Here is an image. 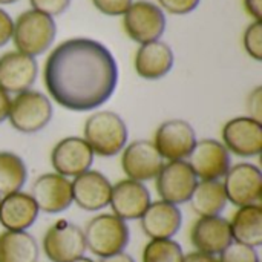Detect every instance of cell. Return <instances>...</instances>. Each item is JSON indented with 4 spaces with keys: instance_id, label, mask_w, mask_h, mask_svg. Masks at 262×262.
<instances>
[{
    "instance_id": "cell-28",
    "label": "cell",
    "mask_w": 262,
    "mask_h": 262,
    "mask_svg": "<svg viewBox=\"0 0 262 262\" xmlns=\"http://www.w3.org/2000/svg\"><path fill=\"white\" fill-rule=\"evenodd\" d=\"M218 262H261L256 249L232 241L220 255Z\"/></svg>"
},
{
    "instance_id": "cell-8",
    "label": "cell",
    "mask_w": 262,
    "mask_h": 262,
    "mask_svg": "<svg viewBox=\"0 0 262 262\" xmlns=\"http://www.w3.org/2000/svg\"><path fill=\"white\" fill-rule=\"evenodd\" d=\"M224 192L227 203L236 207L259 204L262 196V173L252 163H238L224 177Z\"/></svg>"
},
{
    "instance_id": "cell-22",
    "label": "cell",
    "mask_w": 262,
    "mask_h": 262,
    "mask_svg": "<svg viewBox=\"0 0 262 262\" xmlns=\"http://www.w3.org/2000/svg\"><path fill=\"white\" fill-rule=\"evenodd\" d=\"M135 71L146 80H158L169 74L173 66V52L164 41L144 43L135 54Z\"/></svg>"
},
{
    "instance_id": "cell-11",
    "label": "cell",
    "mask_w": 262,
    "mask_h": 262,
    "mask_svg": "<svg viewBox=\"0 0 262 262\" xmlns=\"http://www.w3.org/2000/svg\"><path fill=\"white\" fill-rule=\"evenodd\" d=\"M196 144V134L184 120H169L160 124L154 135V146L163 160H186Z\"/></svg>"
},
{
    "instance_id": "cell-41",
    "label": "cell",
    "mask_w": 262,
    "mask_h": 262,
    "mask_svg": "<svg viewBox=\"0 0 262 262\" xmlns=\"http://www.w3.org/2000/svg\"><path fill=\"white\" fill-rule=\"evenodd\" d=\"M0 200H2V198H0Z\"/></svg>"
},
{
    "instance_id": "cell-32",
    "label": "cell",
    "mask_w": 262,
    "mask_h": 262,
    "mask_svg": "<svg viewBox=\"0 0 262 262\" xmlns=\"http://www.w3.org/2000/svg\"><path fill=\"white\" fill-rule=\"evenodd\" d=\"M160 5L170 14L184 15L192 12L201 0H158Z\"/></svg>"
},
{
    "instance_id": "cell-33",
    "label": "cell",
    "mask_w": 262,
    "mask_h": 262,
    "mask_svg": "<svg viewBox=\"0 0 262 262\" xmlns=\"http://www.w3.org/2000/svg\"><path fill=\"white\" fill-rule=\"evenodd\" d=\"M247 109H249V117L262 123V88L256 86L249 98H247Z\"/></svg>"
},
{
    "instance_id": "cell-14",
    "label": "cell",
    "mask_w": 262,
    "mask_h": 262,
    "mask_svg": "<svg viewBox=\"0 0 262 262\" xmlns=\"http://www.w3.org/2000/svg\"><path fill=\"white\" fill-rule=\"evenodd\" d=\"M163 166L164 160L158 154L152 141L138 140L123 149L121 167L129 180L140 183L154 180L157 178Z\"/></svg>"
},
{
    "instance_id": "cell-26",
    "label": "cell",
    "mask_w": 262,
    "mask_h": 262,
    "mask_svg": "<svg viewBox=\"0 0 262 262\" xmlns=\"http://www.w3.org/2000/svg\"><path fill=\"white\" fill-rule=\"evenodd\" d=\"M26 178L25 161L14 152H0V198L20 192Z\"/></svg>"
},
{
    "instance_id": "cell-24",
    "label": "cell",
    "mask_w": 262,
    "mask_h": 262,
    "mask_svg": "<svg viewBox=\"0 0 262 262\" xmlns=\"http://www.w3.org/2000/svg\"><path fill=\"white\" fill-rule=\"evenodd\" d=\"M192 210L200 216H220L227 206V196L221 181H198L190 198Z\"/></svg>"
},
{
    "instance_id": "cell-12",
    "label": "cell",
    "mask_w": 262,
    "mask_h": 262,
    "mask_svg": "<svg viewBox=\"0 0 262 262\" xmlns=\"http://www.w3.org/2000/svg\"><path fill=\"white\" fill-rule=\"evenodd\" d=\"M94 152L91 146L80 137H68L60 140L51 152V164L55 173L75 178L91 169Z\"/></svg>"
},
{
    "instance_id": "cell-19",
    "label": "cell",
    "mask_w": 262,
    "mask_h": 262,
    "mask_svg": "<svg viewBox=\"0 0 262 262\" xmlns=\"http://www.w3.org/2000/svg\"><path fill=\"white\" fill-rule=\"evenodd\" d=\"M229 220L223 216L198 218L190 229V243L196 252L218 256L232 243Z\"/></svg>"
},
{
    "instance_id": "cell-21",
    "label": "cell",
    "mask_w": 262,
    "mask_h": 262,
    "mask_svg": "<svg viewBox=\"0 0 262 262\" xmlns=\"http://www.w3.org/2000/svg\"><path fill=\"white\" fill-rule=\"evenodd\" d=\"M38 213L32 196L21 190L0 200V224L5 230L26 232L37 221Z\"/></svg>"
},
{
    "instance_id": "cell-4",
    "label": "cell",
    "mask_w": 262,
    "mask_h": 262,
    "mask_svg": "<svg viewBox=\"0 0 262 262\" xmlns=\"http://www.w3.org/2000/svg\"><path fill=\"white\" fill-rule=\"evenodd\" d=\"M57 26L52 17L29 9L21 12L14 21L12 40L18 52L35 57L52 45Z\"/></svg>"
},
{
    "instance_id": "cell-25",
    "label": "cell",
    "mask_w": 262,
    "mask_h": 262,
    "mask_svg": "<svg viewBox=\"0 0 262 262\" xmlns=\"http://www.w3.org/2000/svg\"><path fill=\"white\" fill-rule=\"evenodd\" d=\"M40 255L35 238L28 232L0 233V262H37Z\"/></svg>"
},
{
    "instance_id": "cell-13",
    "label": "cell",
    "mask_w": 262,
    "mask_h": 262,
    "mask_svg": "<svg viewBox=\"0 0 262 262\" xmlns=\"http://www.w3.org/2000/svg\"><path fill=\"white\" fill-rule=\"evenodd\" d=\"M223 144L238 157H258L262 150V124L250 117L229 120L223 127Z\"/></svg>"
},
{
    "instance_id": "cell-35",
    "label": "cell",
    "mask_w": 262,
    "mask_h": 262,
    "mask_svg": "<svg viewBox=\"0 0 262 262\" xmlns=\"http://www.w3.org/2000/svg\"><path fill=\"white\" fill-rule=\"evenodd\" d=\"M247 12L255 17L256 21H261L262 18V0H244Z\"/></svg>"
},
{
    "instance_id": "cell-37",
    "label": "cell",
    "mask_w": 262,
    "mask_h": 262,
    "mask_svg": "<svg viewBox=\"0 0 262 262\" xmlns=\"http://www.w3.org/2000/svg\"><path fill=\"white\" fill-rule=\"evenodd\" d=\"M9 104H11L9 94H8V92H5V91L0 88V123H3L5 120H8Z\"/></svg>"
},
{
    "instance_id": "cell-10",
    "label": "cell",
    "mask_w": 262,
    "mask_h": 262,
    "mask_svg": "<svg viewBox=\"0 0 262 262\" xmlns=\"http://www.w3.org/2000/svg\"><path fill=\"white\" fill-rule=\"evenodd\" d=\"M157 192L166 203L180 206L189 201L198 178L186 160L169 161L157 175Z\"/></svg>"
},
{
    "instance_id": "cell-29",
    "label": "cell",
    "mask_w": 262,
    "mask_h": 262,
    "mask_svg": "<svg viewBox=\"0 0 262 262\" xmlns=\"http://www.w3.org/2000/svg\"><path fill=\"white\" fill-rule=\"evenodd\" d=\"M244 48L247 54L256 61L262 60V23L253 21L244 32Z\"/></svg>"
},
{
    "instance_id": "cell-38",
    "label": "cell",
    "mask_w": 262,
    "mask_h": 262,
    "mask_svg": "<svg viewBox=\"0 0 262 262\" xmlns=\"http://www.w3.org/2000/svg\"><path fill=\"white\" fill-rule=\"evenodd\" d=\"M98 262H137L129 253L126 252H120V253H115V255H111V256H104V258H100Z\"/></svg>"
},
{
    "instance_id": "cell-5",
    "label": "cell",
    "mask_w": 262,
    "mask_h": 262,
    "mask_svg": "<svg viewBox=\"0 0 262 262\" xmlns=\"http://www.w3.org/2000/svg\"><path fill=\"white\" fill-rule=\"evenodd\" d=\"M51 100L38 91H23L11 100L8 120L21 134H35L45 129L52 120Z\"/></svg>"
},
{
    "instance_id": "cell-34",
    "label": "cell",
    "mask_w": 262,
    "mask_h": 262,
    "mask_svg": "<svg viewBox=\"0 0 262 262\" xmlns=\"http://www.w3.org/2000/svg\"><path fill=\"white\" fill-rule=\"evenodd\" d=\"M12 29H14V21L11 15L0 8V46L6 45L12 38Z\"/></svg>"
},
{
    "instance_id": "cell-27",
    "label": "cell",
    "mask_w": 262,
    "mask_h": 262,
    "mask_svg": "<svg viewBox=\"0 0 262 262\" xmlns=\"http://www.w3.org/2000/svg\"><path fill=\"white\" fill-rule=\"evenodd\" d=\"M183 258V249L173 239H150L141 255L143 262H181Z\"/></svg>"
},
{
    "instance_id": "cell-15",
    "label": "cell",
    "mask_w": 262,
    "mask_h": 262,
    "mask_svg": "<svg viewBox=\"0 0 262 262\" xmlns=\"http://www.w3.org/2000/svg\"><path fill=\"white\" fill-rule=\"evenodd\" d=\"M29 195L32 196L40 212L51 215L61 213L72 204L71 181L55 172L40 175L34 181Z\"/></svg>"
},
{
    "instance_id": "cell-16",
    "label": "cell",
    "mask_w": 262,
    "mask_h": 262,
    "mask_svg": "<svg viewBox=\"0 0 262 262\" xmlns=\"http://www.w3.org/2000/svg\"><path fill=\"white\" fill-rule=\"evenodd\" d=\"M150 203V192L140 181L126 178L112 186L109 206L112 213L123 221L140 220Z\"/></svg>"
},
{
    "instance_id": "cell-31",
    "label": "cell",
    "mask_w": 262,
    "mask_h": 262,
    "mask_svg": "<svg viewBox=\"0 0 262 262\" xmlns=\"http://www.w3.org/2000/svg\"><path fill=\"white\" fill-rule=\"evenodd\" d=\"M92 3L106 15H123L132 5V0H92Z\"/></svg>"
},
{
    "instance_id": "cell-36",
    "label": "cell",
    "mask_w": 262,
    "mask_h": 262,
    "mask_svg": "<svg viewBox=\"0 0 262 262\" xmlns=\"http://www.w3.org/2000/svg\"><path fill=\"white\" fill-rule=\"evenodd\" d=\"M181 262H218V258L212 256V255L201 253V252H192L189 255H184Z\"/></svg>"
},
{
    "instance_id": "cell-1",
    "label": "cell",
    "mask_w": 262,
    "mask_h": 262,
    "mask_svg": "<svg viewBox=\"0 0 262 262\" xmlns=\"http://www.w3.org/2000/svg\"><path fill=\"white\" fill-rule=\"evenodd\" d=\"M43 81L57 104L68 111L88 112L112 97L118 66L103 43L84 37L69 38L46 58Z\"/></svg>"
},
{
    "instance_id": "cell-20",
    "label": "cell",
    "mask_w": 262,
    "mask_h": 262,
    "mask_svg": "<svg viewBox=\"0 0 262 262\" xmlns=\"http://www.w3.org/2000/svg\"><path fill=\"white\" fill-rule=\"evenodd\" d=\"M140 223L149 239H172L181 229L183 213L178 206L160 200L149 204Z\"/></svg>"
},
{
    "instance_id": "cell-9",
    "label": "cell",
    "mask_w": 262,
    "mask_h": 262,
    "mask_svg": "<svg viewBox=\"0 0 262 262\" xmlns=\"http://www.w3.org/2000/svg\"><path fill=\"white\" fill-rule=\"evenodd\" d=\"M187 164L198 181H220L230 169V154L223 143L213 138H204L196 141L187 157Z\"/></svg>"
},
{
    "instance_id": "cell-6",
    "label": "cell",
    "mask_w": 262,
    "mask_h": 262,
    "mask_svg": "<svg viewBox=\"0 0 262 262\" xmlns=\"http://www.w3.org/2000/svg\"><path fill=\"white\" fill-rule=\"evenodd\" d=\"M41 249L51 262H72L88 250L83 230L66 220H58L46 230Z\"/></svg>"
},
{
    "instance_id": "cell-17",
    "label": "cell",
    "mask_w": 262,
    "mask_h": 262,
    "mask_svg": "<svg viewBox=\"0 0 262 262\" xmlns=\"http://www.w3.org/2000/svg\"><path fill=\"white\" fill-rule=\"evenodd\" d=\"M37 72V61L31 55L9 51L0 57V88L8 94H20L31 89Z\"/></svg>"
},
{
    "instance_id": "cell-18",
    "label": "cell",
    "mask_w": 262,
    "mask_h": 262,
    "mask_svg": "<svg viewBox=\"0 0 262 262\" xmlns=\"http://www.w3.org/2000/svg\"><path fill=\"white\" fill-rule=\"evenodd\" d=\"M72 203L86 212H98L109 206L112 184L98 170L89 169L71 181Z\"/></svg>"
},
{
    "instance_id": "cell-2",
    "label": "cell",
    "mask_w": 262,
    "mask_h": 262,
    "mask_svg": "<svg viewBox=\"0 0 262 262\" xmlns=\"http://www.w3.org/2000/svg\"><path fill=\"white\" fill-rule=\"evenodd\" d=\"M83 135L94 155L109 158L126 147L129 132L118 114L112 111H98L86 120Z\"/></svg>"
},
{
    "instance_id": "cell-3",
    "label": "cell",
    "mask_w": 262,
    "mask_h": 262,
    "mask_svg": "<svg viewBox=\"0 0 262 262\" xmlns=\"http://www.w3.org/2000/svg\"><path fill=\"white\" fill-rule=\"evenodd\" d=\"M83 233L86 249L98 258L124 252L130 239V232L126 221L114 213H101L94 216L86 224Z\"/></svg>"
},
{
    "instance_id": "cell-40",
    "label": "cell",
    "mask_w": 262,
    "mask_h": 262,
    "mask_svg": "<svg viewBox=\"0 0 262 262\" xmlns=\"http://www.w3.org/2000/svg\"><path fill=\"white\" fill-rule=\"evenodd\" d=\"M17 0H0V5H9V3H14Z\"/></svg>"
},
{
    "instance_id": "cell-7",
    "label": "cell",
    "mask_w": 262,
    "mask_h": 262,
    "mask_svg": "<svg viewBox=\"0 0 262 262\" xmlns=\"http://www.w3.org/2000/svg\"><path fill=\"white\" fill-rule=\"evenodd\" d=\"M126 34L137 43H150L158 40L166 29V17L160 6L138 0L132 3L123 14Z\"/></svg>"
},
{
    "instance_id": "cell-23",
    "label": "cell",
    "mask_w": 262,
    "mask_h": 262,
    "mask_svg": "<svg viewBox=\"0 0 262 262\" xmlns=\"http://www.w3.org/2000/svg\"><path fill=\"white\" fill-rule=\"evenodd\" d=\"M230 224L232 239L253 249L262 246V207L261 204H249L238 207Z\"/></svg>"
},
{
    "instance_id": "cell-39",
    "label": "cell",
    "mask_w": 262,
    "mask_h": 262,
    "mask_svg": "<svg viewBox=\"0 0 262 262\" xmlns=\"http://www.w3.org/2000/svg\"><path fill=\"white\" fill-rule=\"evenodd\" d=\"M72 262H95V261H92L91 258H86V256H81V258H78V259H75V261H72Z\"/></svg>"
},
{
    "instance_id": "cell-30",
    "label": "cell",
    "mask_w": 262,
    "mask_h": 262,
    "mask_svg": "<svg viewBox=\"0 0 262 262\" xmlns=\"http://www.w3.org/2000/svg\"><path fill=\"white\" fill-rule=\"evenodd\" d=\"M29 3L34 11H38L49 17H55L68 9L71 0H29Z\"/></svg>"
}]
</instances>
